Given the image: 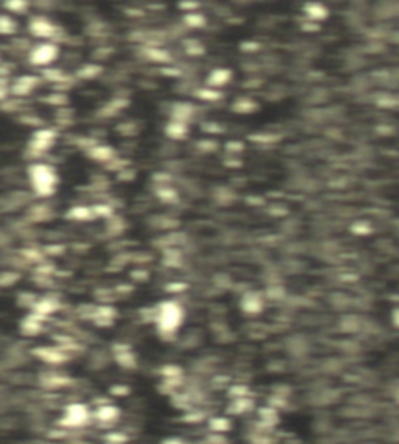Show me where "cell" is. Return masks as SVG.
Instances as JSON below:
<instances>
[{
  "label": "cell",
  "mask_w": 399,
  "mask_h": 444,
  "mask_svg": "<svg viewBox=\"0 0 399 444\" xmlns=\"http://www.w3.org/2000/svg\"><path fill=\"white\" fill-rule=\"evenodd\" d=\"M88 156L91 157V159L94 161H99V162H111L116 159V151L113 147H108V145H94L92 148L86 150Z\"/></svg>",
  "instance_id": "cell-12"
},
{
  "label": "cell",
  "mask_w": 399,
  "mask_h": 444,
  "mask_svg": "<svg viewBox=\"0 0 399 444\" xmlns=\"http://www.w3.org/2000/svg\"><path fill=\"white\" fill-rule=\"evenodd\" d=\"M91 419V411L88 405L73 402L66 407L64 410V416L61 418L59 425L62 427H69V429H75V427H82Z\"/></svg>",
  "instance_id": "cell-3"
},
{
  "label": "cell",
  "mask_w": 399,
  "mask_h": 444,
  "mask_svg": "<svg viewBox=\"0 0 399 444\" xmlns=\"http://www.w3.org/2000/svg\"><path fill=\"white\" fill-rule=\"evenodd\" d=\"M42 100L45 103H50L53 106H61V108H64L67 105V102H69L66 94H52V95H49V97H45Z\"/></svg>",
  "instance_id": "cell-33"
},
{
  "label": "cell",
  "mask_w": 399,
  "mask_h": 444,
  "mask_svg": "<svg viewBox=\"0 0 399 444\" xmlns=\"http://www.w3.org/2000/svg\"><path fill=\"white\" fill-rule=\"evenodd\" d=\"M126 435H123V433H109V435H106V441L109 442V444H123V442H126Z\"/></svg>",
  "instance_id": "cell-44"
},
{
  "label": "cell",
  "mask_w": 399,
  "mask_h": 444,
  "mask_svg": "<svg viewBox=\"0 0 399 444\" xmlns=\"http://www.w3.org/2000/svg\"><path fill=\"white\" fill-rule=\"evenodd\" d=\"M42 76L45 78V80L53 81V83H67V81H70V78L66 76V73L62 72L61 69H44Z\"/></svg>",
  "instance_id": "cell-25"
},
{
  "label": "cell",
  "mask_w": 399,
  "mask_h": 444,
  "mask_svg": "<svg viewBox=\"0 0 399 444\" xmlns=\"http://www.w3.org/2000/svg\"><path fill=\"white\" fill-rule=\"evenodd\" d=\"M143 53H145V56L148 59H151L154 62H169L172 59L170 53L163 49H159V47H148L147 45L145 49H143Z\"/></svg>",
  "instance_id": "cell-20"
},
{
  "label": "cell",
  "mask_w": 399,
  "mask_h": 444,
  "mask_svg": "<svg viewBox=\"0 0 399 444\" xmlns=\"http://www.w3.org/2000/svg\"><path fill=\"white\" fill-rule=\"evenodd\" d=\"M250 139L253 142H256V144H275V142L282 139V136L275 134V133H259V134L250 136Z\"/></svg>",
  "instance_id": "cell-29"
},
{
  "label": "cell",
  "mask_w": 399,
  "mask_h": 444,
  "mask_svg": "<svg viewBox=\"0 0 399 444\" xmlns=\"http://www.w3.org/2000/svg\"><path fill=\"white\" fill-rule=\"evenodd\" d=\"M201 128H203L204 133H214V134L223 133V128H221L218 123H215V122H206V123L201 125Z\"/></svg>",
  "instance_id": "cell-43"
},
{
  "label": "cell",
  "mask_w": 399,
  "mask_h": 444,
  "mask_svg": "<svg viewBox=\"0 0 399 444\" xmlns=\"http://www.w3.org/2000/svg\"><path fill=\"white\" fill-rule=\"evenodd\" d=\"M31 35L38 38H53L59 33V30L45 18H33L28 25Z\"/></svg>",
  "instance_id": "cell-5"
},
{
  "label": "cell",
  "mask_w": 399,
  "mask_h": 444,
  "mask_svg": "<svg viewBox=\"0 0 399 444\" xmlns=\"http://www.w3.org/2000/svg\"><path fill=\"white\" fill-rule=\"evenodd\" d=\"M131 276L137 281H145L148 278V273L147 272H142V270H137V272H133Z\"/></svg>",
  "instance_id": "cell-53"
},
{
  "label": "cell",
  "mask_w": 399,
  "mask_h": 444,
  "mask_svg": "<svg viewBox=\"0 0 399 444\" xmlns=\"http://www.w3.org/2000/svg\"><path fill=\"white\" fill-rule=\"evenodd\" d=\"M186 52L192 56H200L204 53V47L201 45V42L190 39V41H186Z\"/></svg>",
  "instance_id": "cell-34"
},
{
  "label": "cell",
  "mask_w": 399,
  "mask_h": 444,
  "mask_svg": "<svg viewBox=\"0 0 399 444\" xmlns=\"http://www.w3.org/2000/svg\"><path fill=\"white\" fill-rule=\"evenodd\" d=\"M102 72H103V67H102V66H97V64H86V66H83L82 69H78L76 76H78V78H82V80H92V78H97Z\"/></svg>",
  "instance_id": "cell-23"
},
{
  "label": "cell",
  "mask_w": 399,
  "mask_h": 444,
  "mask_svg": "<svg viewBox=\"0 0 399 444\" xmlns=\"http://www.w3.org/2000/svg\"><path fill=\"white\" fill-rule=\"evenodd\" d=\"M58 309H59V303H58L55 298L39 299L38 303L35 304V307H33L35 313H38L41 316H47V315H50V313H55Z\"/></svg>",
  "instance_id": "cell-15"
},
{
  "label": "cell",
  "mask_w": 399,
  "mask_h": 444,
  "mask_svg": "<svg viewBox=\"0 0 399 444\" xmlns=\"http://www.w3.org/2000/svg\"><path fill=\"white\" fill-rule=\"evenodd\" d=\"M170 180H172V175H170V173H166V171H164V173H163V171H159V173H156V175L153 176V181H154V183L163 184V186H164L166 183H169Z\"/></svg>",
  "instance_id": "cell-49"
},
{
  "label": "cell",
  "mask_w": 399,
  "mask_h": 444,
  "mask_svg": "<svg viewBox=\"0 0 399 444\" xmlns=\"http://www.w3.org/2000/svg\"><path fill=\"white\" fill-rule=\"evenodd\" d=\"M189 133V128H187V123H183V122H177V120H172L167 126H166V134L170 137V139H175V140H181L187 136Z\"/></svg>",
  "instance_id": "cell-16"
},
{
  "label": "cell",
  "mask_w": 399,
  "mask_h": 444,
  "mask_svg": "<svg viewBox=\"0 0 399 444\" xmlns=\"http://www.w3.org/2000/svg\"><path fill=\"white\" fill-rule=\"evenodd\" d=\"M244 148H245V145H244V142H241V140H229V142H226V145H225V150L229 151V153H238V151H242Z\"/></svg>",
  "instance_id": "cell-42"
},
{
  "label": "cell",
  "mask_w": 399,
  "mask_h": 444,
  "mask_svg": "<svg viewBox=\"0 0 399 444\" xmlns=\"http://www.w3.org/2000/svg\"><path fill=\"white\" fill-rule=\"evenodd\" d=\"M66 217L70 220H94L95 214L94 209L88 208V206H73L67 211Z\"/></svg>",
  "instance_id": "cell-19"
},
{
  "label": "cell",
  "mask_w": 399,
  "mask_h": 444,
  "mask_svg": "<svg viewBox=\"0 0 399 444\" xmlns=\"http://www.w3.org/2000/svg\"><path fill=\"white\" fill-rule=\"evenodd\" d=\"M28 178L31 181L35 192L41 197H50L55 194L58 184V176L52 167L45 164H33L28 167Z\"/></svg>",
  "instance_id": "cell-2"
},
{
  "label": "cell",
  "mask_w": 399,
  "mask_h": 444,
  "mask_svg": "<svg viewBox=\"0 0 399 444\" xmlns=\"http://www.w3.org/2000/svg\"><path fill=\"white\" fill-rule=\"evenodd\" d=\"M270 299H282L285 296V290L281 287V285H271V287L267 289L265 293Z\"/></svg>",
  "instance_id": "cell-40"
},
{
  "label": "cell",
  "mask_w": 399,
  "mask_h": 444,
  "mask_svg": "<svg viewBox=\"0 0 399 444\" xmlns=\"http://www.w3.org/2000/svg\"><path fill=\"white\" fill-rule=\"evenodd\" d=\"M59 49L56 44H41L33 47V50L30 52V62L33 66H47L53 62L58 58Z\"/></svg>",
  "instance_id": "cell-4"
},
{
  "label": "cell",
  "mask_w": 399,
  "mask_h": 444,
  "mask_svg": "<svg viewBox=\"0 0 399 444\" xmlns=\"http://www.w3.org/2000/svg\"><path fill=\"white\" fill-rule=\"evenodd\" d=\"M39 81H41L39 76H35V75L19 76L11 86V94L16 95V97H25V95H30V92L39 84Z\"/></svg>",
  "instance_id": "cell-6"
},
{
  "label": "cell",
  "mask_w": 399,
  "mask_h": 444,
  "mask_svg": "<svg viewBox=\"0 0 399 444\" xmlns=\"http://www.w3.org/2000/svg\"><path fill=\"white\" fill-rule=\"evenodd\" d=\"M47 252H53V254H61L62 251H64V246H61V245H52V246H49L45 249Z\"/></svg>",
  "instance_id": "cell-54"
},
{
  "label": "cell",
  "mask_w": 399,
  "mask_h": 444,
  "mask_svg": "<svg viewBox=\"0 0 399 444\" xmlns=\"http://www.w3.org/2000/svg\"><path fill=\"white\" fill-rule=\"evenodd\" d=\"M178 5H180V8H181V10H184V11H194V10H197V8L200 7V4H198V2H186V0H183V2H180Z\"/></svg>",
  "instance_id": "cell-52"
},
{
  "label": "cell",
  "mask_w": 399,
  "mask_h": 444,
  "mask_svg": "<svg viewBox=\"0 0 399 444\" xmlns=\"http://www.w3.org/2000/svg\"><path fill=\"white\" fill-rule=\"evenodd\" d=\"M94 418L97 419L99 422H103V424H111V422H116L120 416V410L116 407V405H111V404H103L100 407L95 408L94 411Z\"/></svg>",
  "instance_id": "cell-10"
},
{
  "label": "cell",
  "mask_w": 399,
  "mask_h": 444,
  "mask_svg": "<svg viewBox=\"0 0 399 444\" xmlns=\"http://www.w3.org/2000/svg\"><path fill=\"white\" fill-rule=\"evenodd\" d=\"M42 320H44V316H41V315H38V313H31V315H28L25 320H22V323H21V330H22V334L24 335H30V337H33V335H38L39 332L42 330Z\"/></svg>",
  "instance_id": "cell-11"
},
{
  "label": "cell",
  "mask_w": 399,
  "mask_h": 444,
  "mask_svg": "<svg viewBox=\"0 0 399 444\" xmlns=\"http://www.w3.org/2000/svg\"><path fill=\"white\" fill-rule=\"evenodd\" d=\"M114 359L123 368H134L136 367V356L131 351L130 346L126 344H116L114 346Z\"/></svg>",
  "instance_id": "cell-9"
},
{
  "label": "cell",
  "mask_w": 399,
  "mask_h": 444,
  "mask_svg": "<svg viewBox=\"0 0 399 444\" xmlns=\"http://www.w3.org/2000/svg\"><path fill=\"white\" fill-rule=\"evenodd\" d=\"M259 418L265 425H276L279 421L278 411L273 407H264L259 410Z\"/></svg>",
  "instance_id": "cell-24"
},
{
  "label": "cell",
  "mask_w": 399,
  "mask_h": 444,
  "mask_svg": "<svg viewBox=\"0 0 399 444\" xmlns=\"http://www.w3.org/2000/svg\"><path fill=\"white\" fill-rule=\"evenodd\" d=\"M197 148L203 153H212L218 148V144L215 140H198Z\"/></svg>",
  "instance_id": "cell-37"
},
{
  "label": "cell",
  "mask_w": 399,
  "mask_h": 444,
  "mask_svg": "<svg viewBox=\"0 0 399 444\" xmlns=\"http://www.w3.org/2000/svg\"><path fill=\"white\" fill-rule=\"evenodd\" d=\"M163 72H164L166 75H172V76H178V75H181V72H180L178 69H177V70H173L172 67H169V69H164Z\"/></svg>",
  "instance_id": "cell-57"
},
{
  "label": "cell",
  "mask_w": 399,
  "mask_h": 444,
  "mask_svg": "<svg viewBox=\"0 0 399 444\" xmlns=\"http://www.w3.org/2000/svg\"><path fill=\"white\" fill-rule=\"evenodd\" d=\"M184 320L183 307L175 301H164L154 310V321L161 335H173Z\"/></svg>",
  "instance_id": "cell-1"
},
{
  "label": "cell",
  "mask_w": 399,
  "mask_h": 444,
  "mask_svg": "<svg viewBox=\"0 0 399 444\" xmlns=\"http://www.w3.org/2000/svg\"><path fill=\"white\" fill-rule=\"evenodd\" d=\"M215 200L220 204H231L235 200V194L226 187H218L215 190Z\"/></svg>",
  "instance_id": "cell-30"
},
{
  "label": "cell",
  "mask_w": 399,
  "mask_h": 444,
  "mask_svg": "<svg viewBox=\"0 0 399 444\" xmlns=\"http://www.w3.org/2000/svg\"><path fill=\"white\" fill-rule=\"evenodd\" d=\"M195 95H197L200 100H204V102H217V100L221 99V92L220 91H215L212 87L198 89V91H195Z\"/></svg>",
  "instance_id": "cell-28"
},
{
  "label": "cell",
  "mask_w": 399,
  "mask_h": 444,
  "mask_svg": "<svg viewBox=\"0 0 399 444\" xmlns=\"http://www.w3.org/2000/svg\"><path fill=\"white\" fill-rule=\"evenodd\" d=\"M163 444H184V442L178 438H170V439H166Z\"/></svg>",
  "instance_id": "cell-58"
},
{
  "label": "cell",
  "mask_w": 399,
  "mask_h": 444,
  "mask_svg": "<svg viewBox=\"0 0 399 444\" xmlns=\"http://www.w3.org/2000/svg\"><path fill=\"white\" fill-rule=\"evenodd\" d=\"M56 137V131L55 130H38L35 134H33V139H38V140H44V142H52Z\"/></svg>",
  "instance_id": "cell-35"
},
{
  "label": "cell",
  "mask_w": 399,
  "mask_h": 444,
  "mask_svg": "<svg viewBox=\"0 0 399 444\" xmlns=\"http://www.w3.org/2000/svg\"><path fill=\"white\" fill-rule=\"evenodd\" d=\"M318 28H320V27H318V25H315V24H312V21H310V22H307V24H304V25H302V30H304V31H316Z\"/></svg>",
  "instance_id": "cell-55"
},
{
  "label": "cell",
  "mask_w": 399,
  "mask_h": 444,
  "mask_svg": "<svg viewBox=\"0 0 399 444\" xmlns=\"http://www.w3.org/2000/svg\"><path fill=\"white\" fill-rule=\"evenodd\" d=\"M111 393L116 394V396H125L130 393V388L126 385H114L113 388H111Z\"/></svg>",
  "instance_id": "cell-51"
},
{
  "label": "cell",
  "mask_w": 399,
  "mask_h": 444,
  "mask_svg": "<svg viewBox=\"0 0 399 444\" xmlns=\"http://www.w3.org/2000/svg\"><path fill=\"white\" fill-rule=\"evenodd\" d=\"M19 278H21L19 273H16V272H5L2 275V278H0V284H2L4 287H10V285H13L14 282H18Z\"/></svg>",
  "instance_id": "cell-39"
},
{
  "label": "cell",
  "mask_w": 399,
  "mask_h": 444,
  "mask_svg": "<svg viewBox=\"0 0 399 444\" xmlns=\"http://www.w3.org/2000/svg\"><path fill=\"white\" fill-rule=\"evenodd\" d=\"M16 27H18V24H16L11 18H8L7 14H2V16H0V33H2V35L14 33V31H16Z\"/></svg>",
  "instance_id": "cell-32"
},
{
  "label": "cell",
  "mask_w": 399,
  "mask_h": 444,
  "mask_svg": "<svg viewBox=\"0 0 399 444\" xmlns=\"http://www.w3.org/2000/svg\"><path fill=\"white\" fill-rule=\"evenodd\" d=\"M4 7L16 14H24L28 8V2H24V0H8V2H4Z\"/></svg>",
  "instance_id": "cell-31"
},
{
  "label": "cell",
  "mask_w": 399,
  "mask_h": 444,
  "mask_svg": "<svg viewBox=\"0 0 399 444\" xmlns=\"http://www.w3.org/2000/svg\"><path fill=\"white\" fill-rule=\"evenodd\" d=\"M111 106H113L114 109H123V108H128V105H130V102L128 100H125V99H114V100H111V103H109Z\"/></svg>",
  "instance_id": "cell-50"
},
{
  "label": "cell",
  "mask_w": 399,
  "mask_h": 444,
  "mask_svg": "<svg viewBox=\"0 0 399 444\" xmlns=\"http://www.w3.org/2000/svg\"><path fill=\"white\" fill-rule=\"evenodd\" d=\"M304 13L309 18V21H325L329 16L328 8L322 4H306Z\"/></svg>",
  "instance_id": "cell-17"
},
{
  "label": "cell",
  "mask_w": 399,
  "mask_h": 444,
  "mask_svg": "<svg viewBox=\"0 0 399 444\" xmlns=\"http://www.w3.org/2000/svg\"><path fill=\"white\" fill-rule=\"evenodd\" d=\"M184 24L190 28H203L207 24V19L198 13H187L184 16Z\"/></svg>",
  "instance_id": "cell-26"
},
{
  "label": "cell",
  "mask_w": 399,
  "mask_h": 444,
  "mask_svg": "<svg viewBox=\"0 0 399 444\" xmlns=\"http://www.w3.org/2000/svg\"><path fill=\"white\" fill-rule=\"evenodd\" d=\"M117 131H119L120 134H125V136H134V134L139 133L137 126H136L133 122H126V123H120V125H117Z\"/></svg>",
  "instance_id": "cell-36"
},
{
  "label": "cell",
  "mask_w": 399,
  "mask_h": 444,
  "mask_svg": "<svg viewBox=\"0 0 399 444\" xmlns=\"http://www.w3.org/2000/svg\"><path fill=\"white\" fill-rule=\"evenodd\" d=\"M195 114V106L190 103H177L172 109V120L187 123L189 119H192Z\"/></svg>",
  "instance_id": "cell-14"
},
{
  "label": "cell",
  "mask_w": 399,
  "mask_h": 444,
  "mask_svg": "<svg viewBox=\"0 0 399 444\" xmlns=\"http://www.w3.org/2000/svg\"><path fill=\"white\" fill-rule=\"evenodd\" d=\"M33 354L47 363H62L69 359V356L59 347H36Z\"/></svg>",
  "instance_id": "cell-8"
},
{
  "label": "cell",
  "mask_w": 399,
  "mask_h": 444,
  "mask_svg": "<svg viewBox=\"0 0 399 444\" xmlns=\"http://www.w3.org/2000/svg\"><path fill=\"white\" fill-rule=\"evenodd\" d=\"M94 214H95V217H113V206H108V204H97V206H94Z\"/></svg>",
  "instance_id": "cell-38"
},
{
  "label": "cell",
  "mask_w": 399,
  "mask_h": 444,
  "mask_svg": "<svg viewBox=\"0 0 399 444\" xmlns=\"http://www.w3.org/2000/svg\"><path fill=\"white\" fill-rule=\"evenodd\" d=\"M231 78H232V72L229 69L218 67V69H214L209 75H207L206 83L214 89V87H221V86L228 84L231 81Z\"/></svg>",
  "instance_id": "cell-13"
},
{
  "label": "cell",
  "mask_w": 399,
  "mask_h": 444,
  "mask_svg": "<svg viewBox=\"0 0 399 444\" xmlns=\"http://www.w3.org/2000/svg\"><path fill=\"white\" fill-rule=\"evenodd\" d=\"M186 289H187V285L186 284H181V282H172V284H169L167 287H166V290L170 292V293H181Z\"/></svg>",
  "instance_id": "cell-46"
},
{
  "label": "cell",
  "mask_w": 399,
  "mask_h": 444,
  "mask_svg": "<svg viewBox=\"0 0 399 444\" xmlns=\"http://www.w3.org/2000/svg\"><path fill=\"white\" fill-rule=\"evenodd\" d=\"M209 427L212 432L223 433V432H228L231 429V421L225 416H217L209 421Z\"/></svg>",
  "instance_id": "cell-27"
},
{
  "label": "cell",
  "mask_w": 399,
  "mask_h": 444,
  "mask_svg": "<svg viewBox=\"0 0 399 444\" xmlns=\"http://www.w3.org/2000/svg\"><path fill=\"white\" fill-rule=\"evenodd\" d=\"M22 254L25 259H28L31 262H42V254L38 249H24Z\"/></svg>",
  "instance_id": "cell-41"
},
{
  "label": "cell",
  "mask_w": 399,
  "mask_h": 444,
  "mask_svg": "<svg viewBox=\"0 0 399 444\" xmlns=\"http://www.w3.org/2000/svg\"><path fill=\"white\" fill-rule=\"evenodd\" d=\"M391 321L396 327H399V309H396L391 315Z\"/></svg>",
  "instance_id": "cell-56"
},
{
  "label": "cell",
  "mask_w": 399,
  "mask_h": 444,
  "mask_svg": "<svg viewBox=\"0 0 399 444\" xmlns=\"http://www.w3.org/2000/svg\"><path fill=\"white\" fill-rule=\"evenodd\" d=\"M156 197L164 201V203H169V204H173L178 201V192L175 190L173 187H169V186H161L156 189Z\"/></svg>",
  "instance_id": "cell-22"
},
{
  "label": "cell",
  "mask_w": 399,
  "mask_h": 444,
  "mask_svg": "<svg viewBox=\"0 0 399 444\" xmlns=\"http://www.w3.org/2000/svg\"><path fill=\"white\" fill-rule=\"evenodd\" d=\"M353 232L354 234H359V235H365V234H370L371 232V228L366 225V223H356L354 226H353Z\"/></svg>",
  "instance_id": "cell-47"
},
{
  "label": "cell",
  "mask_w": 399,
  "mask_h": 444,
  "mask_svg": "<svg viewBox=\"0 0 399 444\" xmlns=\"http://www.w3.org/2000/svg\"><path fill=\"white\" fill-rule=\"evenodd\" d=\"M241 307L245 313H250V315H256L259 312H262L264 309V299H262V295L258 293V292H248L242 296V301H241Z\"/></svg>",
  "instance_id": "cell-7"
},
{
  "label": "cell",
  "mask_w": 399,
  "mask_h": 444,
  "mask_svg": "<svg viewBox=\"0 0 399 444\" xmlns=\"http://www.w3.org/2000/svg\"><path fill=\"white\" fill-rule=\"evenodd\" d=\"M251 407H253V401L251 399H248V398H235V399H232V402L228 407V410H229V413L242 415V413H245V411H248Z\"/></svg>",
  "instance_id": "cell-21"
},
{
  "label": "cell",
  "mask_w": 399,
  "mask_h": 444,
  "mask_svg": "<svg viewBox=\"0 0 399 444\" xmlns=\"http://www.w3.org/2000/svg\"><path fill=\"white\" fill-rule=\"evenodd\" d=\"M258 109H259V105L253 99H247V97L238 99L232 103V111L237 114H251Z\"/></svg>",
  "instance_id": "cell-18"
},
{
  "label": "cell",
  "mask_w": 399,
  "mask_h": 444,
  "mask_svg": "<svg viewBox=\"0 0 399 444\" xmlns=\"http://www.w3.org/2000/svg\"><path fill=\"white\" fill-rule=\"evenodd\" d=\"M241 49L244 52H247V53H250V52H258V50H261V44L259 42H254V41H245V42L241 44Z\"/></svg>",
  "instance_id": "cell-45"
},
{
  "label": "cell",
  "mask_w": 399,
  "mask_h": 444,
  "mask_svg": "<svg viewBox=\"0 0 399 444\" xmlns=\"http://www.w3.org/2000/svg\"><path fill=\"white\" fill-rule=\"evenodd\" d=\"M136 176V171L133 168H125L119 173V180L120 181H133V178Z\"/></svg>",
  "instance_id": "cell-48"
}]
</instances>
